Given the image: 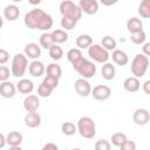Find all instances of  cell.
Segmentation results:
<instances>
[{
  "instance_id": "e575fe53",
  "label": "cell",
  "mask_w": 150,
  "mask_h": 150,
  "mask_svg": "<svg viewBox=\"0 0 150 150\" xmlns=\"http://www.w3.org/2000/svg\"><path fill=\"white\" fill-rule=\"evenodd\" d=\"M81 57H82V53H81L80 48H71L67 53V59L70 63H74L75 61H77Z\"/></svg>"
},
{
  "instance_id": "9a60e30c",
  "label": "cell",
  "mask_w": 150,
  "mask_h": 150,
  "mask_svg": "<svg viewBox=\"0 0 150 150\" xmlns=\"http://www.w3.org/2000/svg\"><path fill=\"white\" fill-rule=\"evenodd\" d=\"M28 71L32 76L34 77H40L45 71H46V67L45 64L39 61V60H34L28 64Z\"/></svg>"
},
{
  "instance_id": "60d3db41",
  "label": "cell",
  "mask_w": 150,
  "mask_h": 150,
  "mask_svg": "<svg viewBox=\"0 0 150 150\" xmlns=\"http://www.w3.org/2000/svg\"><path fill=\"white\" fill-rule=\"evenodd\" d=\"M9 60V54L6 49L0 48V64H5Z\"/></svg>"
},
{
  "instance_id": "8992f818",
  "label": "cell",
  "mask_w": 150,
  "mask_h": 150,
  "mask_svg": "<svg viewBox=\"0 0 150 150\" xmlns=\"http://www.w3.org/2000/svg\"><path fill=\"white\" fill-rule=\"evenodd\" d=\"M60 13L62 14V16H69L75 19L76 21H79L82 16L81 8L70 0H63L60 4Z\"/></svg>"
},
{
  "instance_id": "5bb4252c",
  "label": "cell",
  "mask_w": 150,
  "mask_h": 150,
  "mask_svg": "<svg viewBox=\"0 0 150 150\" xmlns=\"http://www.w3.org/2000/svg\"><path fill=\"white\" fill-rule=\"evenodd\" d=\"M40 107V100L36 95H28L23 100V108L27 112L29 111H36Z\"/></svg>"
},
{
  "instance_id": "681fc988",
  "label": "cell",
  "mask_w": 150,
  "mask_h": 150,
  "mask_svg": "<svg viewBox=\"0 0 150 150\" xmlns=\"http://www.w3.org/2000/svg\"><path fill=\"white\" fill-rule=\"evenodd\" d=\"M12 1H14V2H20V1H22V0H12Z\"/></svg>"
},
{
  "instance_id": "d4e9b609",
  "label": "cell",
  "mask_w": 150,
  "mask_h": 150,
  "mask_svg": "<svg viewBox=\"0 0 150 150\" xmlns=\"http://www.w3.org/2000/svg\"><path fill=\"white\" fill-rule=\"evenodd\" d=\"M50 34H52L54 43L59 45V43H63V42H66L68 40V34L63 29H54Z\"/></svg>"
},
{
  "instance_id": "b9f144b4",
  "label": "cell",
  "mask_w": 150,
  "mask_h": 150,
  "mask_svg": "<svg viewBox=\"0 0 150 150\" xmlns=\"http://www.w3.org/2000/svg\"><path fill=\"white\" fill-rule=\"evenodd\" d=\"M42 149H43V150H57L59 146H57L55 143H47V144L43 145Z\"/></svg>"
},
{
  "instance_id": "3957f363",
  "label": "cell",
  "mask_w": 150,
  "mask_h": 150,
  "mask_svg": "<svg viewBox=\"0 0 150 150\" xmlns=\"http://www.w3.org/2000/svg\"><path fill=\"white\" fill-rule=\"evenodd\" d=\"M73 64V68L83 77V79H90L96 74V66L94 62H91L88 59L81 57L77 61H75Z\"/></svg>"
},
{
  "instance_id": "c3c4849f",
  "label": "cell",
  "mask_w": 150,
  "mask_h": 150,
  "mask_svg": "<svg viewBox=\"0 0 150 150\" xmlns=\"http://www.w3.org/2000/svg\"><path fill=\"white\" fill-rule=\"evenodd\" d=\"M2 26H4V19H2V16L0 15V29H1Z\"/></svg>"
},
{
  "instance_id": "5b68a950",
  "label": "cell",
  "mask_w": 150,
  "mask_h": 150,
  "mask_svg": "<svg viewBox=\"0 0 150 150\" xmlns=\"http://www.w3.org/2000/svg\"><path fill=\"white\" fill-rule=\"evenodd\" d=\"M27 66H28V57L22 53H18L13 56L11 74L18 79L22 77L27 70Z\"/></svg>"
},
{
  "instance_id": "4316f807",
  "label": "cell",
  "mask_w": 150,
  "mask_h": 150,
  "mask_svg": "<svg viewBox=\"0 0 150 150\" xmlns=\"http://www.w3.org/2000/svg\"><path fill=\"white\" fill-rule=\"evenodd\" d=\"M138 14L143 19L150 18V0H142L138 6Z\"/></svg>"
},
{
  "instance_id": "d6a6232c",
  "label": "cell",
  "mask_w": 150,
  "mask_h": 150,
  "mask_svg": "<svg viewBox=\"0 0 150 150\" xmlns=\"http://www.w3.org/2000/svg\"><path fill=\"white\" fill-rule=\"evenodd\" d=\"M61 131L66 136H71L77 131V129H76V125L73 122H63L62 125H61Z\"/></svg>"
},
{
  "instance_id": "7dc6e473",
  "label": "cell",
  "mask_w": 150,
  "mask_h": 150,
  "mask_svg": "<svg viewBox=\"0 0 150 150\" xmlns=\"http://www.w3.org/2000/svg\"><path fill=\"white\" fill-rule=\"evenodd\" d=\"M41 1H42V0H28V2H29L30 5H33V6H36V5H39Z\"/></svg>"
},
{
  "instance_id": "44dd1931",
  "label": "cell",
  "mask_w": 150,
  "mask_h": 150,
  "mask_svg": "<svg viewBox=\"0 0 150 150\" xmlns=\"http://www.w3.org/2000/svg\"><path fill=\"white\" fill-rule=\"evenodd\" d=\"M101 74H102V77L107 81H110L115 77L116 75V69H115V66L112 63H109V62H104L102 68H101Z\"/></svg>"
},
{
  "instance_id": "7c38bea8",
  "label": "cell",
  "mask_w": 150,
  "mask_h": 150,
  "mask_svg": "<svg viewBox=\"0 0 150 150\" xmlns=\"http://www.w3.org/2000/svg\"><path fill=\"white\" fill-rule=\"evenodd\" d=\"M16 93V86L11 81H4L0 83V95L5 98H11Z\"/></svg>"
},
{
  "instance_id": "bcb514c9",
  "label": "cell",
  "mask_w": 150,
  "mask_h": 150,
  "mask_svg": "<svg viewBox=\"0 0 150 150\" xmlns=\"http://www.w3.org/2000/svg\"><path fill=\"white\" fill-rule=\"evenodd\" d=\"M6 145V136L0 132V149Z\"/></svg>"
},
{
  "instance_id": "6da1fadb",
  "label": "cell",
  "mask_w": 150,
  "mask_h": 150,
  "mask_svg": "<svg viewBox=\"0 0 150 150\" xmlns=\"http://www.w3.org/2000/svg\"><path fill=\"white\" fill-rule=\"evenodd\" d=\"M25 25L30 29L49 30L53 27V18L40 8H34L29 11L23 19Z\"/></svg>"
},
{
  "instance_id": "7bdbcfd3",
  "label": "cell",
  "mask_w": 150,
  "mask_h": 150,
  "mask_svg": "<svg viewBox=\"0 0 150 150\" xmlns=\"http://www.w3.org/2000/svg\"><path fill=\"white\" fill-rule=\"evenodd\" d=\"M143 54L149 56L150 55V42H144L143 43Z\"/></svg>"
},
{
  "instance_id": "ac0fdd59",
  "label": "cell",
  "mask_w": 150,
  "mask_h": 150,
  "mask_svg": "<svg viewBox=\"0 0 150 150\" xmlns=\"http://www.w3.org/2000/svg\"><path fill=\"white\" fill-rule=\"evenodd\" d=\"M20 15V9L16 5H7L4 9V16L8 21H15Z\"/></svg>"
},
{
  "instance_id": "52a82bcc",
  "label": "cell",
  "mask_w": 150,
  "mask_h": 150,
  "mask_svg": "<svg viewBox=\"0 0 150 150\" xmlns=\"http://www.w3.org/2000/svg\"><path fill=\"white\" fill-rule=\"evenodd\" d=\"M88 55L91 60L98 63H104L110 57L105 48H103L101 45H93V43L88 47Z\"/></svg>"
},
{
  "instance_id": "277c9868",
  "label": "cell",
  "mask_w": 150,
  "mask_h": 150,
  "mask_svg": "<svg viewBox=\"0 0 150 150\" xmlns=\"http://www.w3.org/2000/svg\"><path fill=\"white\" fill-rule=\"evenodd\" d=\"M149 67V57L143 53L136 54L131 61V73L135 77H143Z\"/></svg>"
},
{
  "instance_id": "f546056e",
  "label": "cell",
  "mask_w": 150,
  "mask_h": 150,
  "mask_svg": "<svg viewBox=\"0 0 150 150\" xmlns=\"http://www.w3.org/2000/svg\"><path fill=\"white\" fill-rule=\"evenodd\" d=\"M54 43L53 41V38H52V34L48 33V32H45L41 34L40 36V47L41 48H45V49H49V47Z\"/></svg>"
},
{
  "instance_id": "d6986e66",
  "label": "cell",
  "mask_w": 150,
  "mask_h": 150,
  "mask_svg": "<svg viewBox=\"0 0 150 150\" xmlns=\"http://www.w3.org/2000/svg\"><path fill=\"white\" fill-rule=\"evenodd\" d=\"M16 90L21 94H30L34 90V83L28 79H21L16 83Z\"/></svg>"
},
{
  "instance_id": "ffe728a7",
  "label": "cell",
  "mask_w": 150,
  "mask_h": 150,
  "mask_svg": "<svg viewBox=\"0 0 150 150\" xmlns=\"http://www.w3.org/2000/svg\"><path fill=\"white\" fill-rule=\"evenodd\" d=\"M111 57H112V61L117 66H125L128 63V61H129V57H128L127 53L121 50V49H116V48L112 50Z\"/></svg>"
},
{
  "instance_id": "603a6c76",
  "label": "cell",
  "mask_w": 150,
  "mask_h": 150,
  "mask_svg": "<svg viewBox=\"0 0 150 150\" xmlns=\"http://www.w3.org/2000/svg\"><path fill=\"white\" fill-rule=\"evenodd\" d=\"M127 28L129 30V33H136L143 29V22L141 21V19L132 16L127 21Z\"/></svg>"
},
{
  "instance_id": "ee69618b",
  "label": "cell",
  "mask_w": 150,
  "mask_h": 150,
  "mask_svg": "<svg viewBox=\"0 0 150 150\" xmlns=\"http://www.w3.org/2000/svg\"><path fill=\"white\" fill-rule=\"evenodd\" d=\"M118 0H100V2L103 5V6H112L117 2Z\"/></svg>"
},
{
  "instance_id": "f1b7e54d",
  "label": "cell",
  "mask_w": 150,
  "mask_h": 150,
  "mask_svg": "<svg viewBox=\"0 0 150 150\" xmlns=\"http://www.w3.org/2000/svg\"><path fill=\"white\" fill-rule=\"evenodd\" d=\"M130 40L135 45H143L146 40V34L143 29L136 33H130Z\"/></svg>"
},
{
  "instance_id": "2e32d148",
  "label": "cell",
  "mask_w": 150,
  "mask_h": 150,
  "mask_svg": "<svg viewBox=\"0 0 150 150\" xmlns=\"http://www.w3.org/2000/svg\"><path fill=\"white\" fill-rule=\"evenodd\" d=\"M123 88L129 91V93H136L141 88V82L138 80V77H135V76H130L128 79L124 80L123 82Z\"/></svg>"
},
{
  "instance_id": "1f68e13d",
  "label": "cell",
  "mask_w": 150,
  "mask_h": 150,
  "mask_svg": "<svg viewBox=\"0 0 150 150\" xmlns=\"http://www.w3.org/2000/svg\"><path fill=\"white\" fill-rule=\"evenodd\" d=\"M53 90L54 89L49 84H47L45 81H42L41 84L38 88V95L41 96V97H48V96H50V94H52Z\"/></svg>"
},
{
  "instance_id": "7a4b0ae2",
  "label": "cell",
  "mask_w": 150,
  "mask_h": 150,
  "mask_svg": "<svg viewBox=\"0 0 150 150\" xmlns=\"http://www.w3.org/2000/svg\"><path fill=\"white\" fill-rule=\"evenodd\" d=\"M76 129L79 131V134L87 139L94 138V136L96 135V124L94 122V120L89 116H82L80 117V120L77 121L76 124Z\"/></svg>"
},
{
  "instance_id": "74e56055",
  "label": "cell",
  "mask_w": 150,
  "mask_h": 150,
  "mask_svg": "<svg viewBox=\"0 0 150 150\" xmlns=\"http://www.w3.org/2000/svg\"><path fill=\"white\" fill-rule=\"evenodd\" d=\"M9 75H11L9 69L6 66H0V82L7 81L9 79Z\"/></svg>"
},
{
  "instance_id": "e0dca14e",
  "label": "cell",
  "mask_w": 150,
  "mask_h": 150,
  "mask_svg": "<svg viewBox=\"0 0 150 150\" xmlns=\"http://www.w3.org/2000/svg\"><path fill=\"white\" fill-rule=\"evenodd\" d=\"M25 124L28 128H36L41 124V116L36 111H29L25 116Z\"/></svg>"
},
{
  "instance_id": "484cf974",
  "label": "cell",
  "mask_w": 150,
  "mask_h": 150,
  "mask_svg": "<svg viewBox=\"0 0 150 150\" xmlns=\"http://www.w3.org/2000/svg\"><path fill=\"white\" fill-rule=\"evenodd\" d=\"M46 73H47L48 76H52V77H55V79H60L62 76V69L56 63L48 64L47 66V69H46Z\"/></svg>"
},
{
  "instance_id": "4dcf8cb0",
  "label": "cell",
  "mask_w": 150,
  "mask_h": 150,
  "mask_svg": "<svg viewBox=\"0 0 150 150\" xmlns=\"http://www.w3.org/2000/svg\"><path fill=\"white\" fill-rule=\"evenodd\" d=\"M101 46L107 50H114L116 48V40L110 35H105L101 40Z\"/></svg>"
},
{
  "instance_id": "d590c367",
  "label": "cell",
  "mask_w": 150,
  "mask_h": 150,
  "mask_svg": "<svg viewBox=\"0 0 150 150\" xmlns=\"http://www.w3.org/2000/svg\"><path fill=\"white\" fill-rule=\"evenodd\" d=\"M125 139H128V138H127L125 134H123V132H115V134L111 135V138H110L111 143H112L115 146H118V148L121 146V144H122Z\"/></svg>"
},
{
  "instance_id": "7402d4cb",
  "label": "cell",
  "mask_w": 150,
  "mask_h": 150,
  "mask_svg": "<svg viewBox=\"0 0 150 150\" xmlns=\"http://www.w3.org/2000/svg\"><path fill=\"white\" fill-rule=\"evenodd\" d=\"M22 135L18 131H11L7 134L6 136V144H8L9 146H19L22 143Z\"/></svg>"
},
{
  "instance_id": "cb8c5ba5",
  "label": "cell",
  "mask_w": 150,
  "mask_h": 150,
  "mask_svg": "<svg viewBox=\"0 0 150 150\" xmlns=\"http://www.w3.org/2000/svg\"><path fill=\"white\" fill-rule=\"evenodd\" d=\"M76 46L77 48L80 49H84V48H88L91 43H93V38L88 34H81L76 38Z\"/></svg>"
},
{
  "instance_id": "30bf717a",
  "label": "cell",
  "mask_w": 150,
  "mask_h": 150,
  "mask_svg": "<svg viewBox=\"0 0 150 150\" xmlns=\"http://www.w3.org/2000/svg\"><path fill=\"white\" fill-rule=\"evenodd\" d=\"M132 121L137 125H145L150 121V112L144 108H138L132 114Z\"/></svg>"
},
{
  "instance_id": "9c48e42d",
  "label": "cell",
  "mask_w": 150,
  "mask_h": 150,
  "mask_svg": "<svg viewBox=\"0 0 150 150\" xmlns=\"http://www.w3.org/2000/svg\"><path fill=\"white\" fill-rule=\"evenodd\" d=\"M74 87H75L76 93H77L80 96H82V97H87V96H89L90 93H91V86H90V83L87 81V79H83V77L77 79V80L75 81V83H74Z\"/></svg>"
},
{
  "instance_id": "ab89813d",
  "label": "cell",
  "mask_w": 150,
  "mask_h": 150,
  "mask_svg": "<svg viewBox=\"0 0 150 150\" xmlns=\"http://www.w3.org/2000/svg\"><path fill=\"white\" fill-rule=\"evenodd\" d=\"M43 81H45L47 84H49L53 89H55V88L59 86V79H55V77H52V76H48V75L43 79Z\"/></svg>"
},
{
  "instance_id": "8d00e7d4",
  "label": "cell",
  "mask_w": 150,
  "mask_h": 150,
  "mask_svg": "<svg viewBox=\"0 0 150 150\" xmlns=\"http://www.w3.org/2000/svg\"><path fill=\"white\" fill-rule=\"evenodd\" d=\"M111 145L107 139H100L95 143V149L96 150H110Z\"/></svg>"
},
{
  "instance_id": "836d02e7",
  "label": "cell",
  "mask_w": 150,
  "mask_h": 150,
  "mask_svg": "<svg viewBox=\"0 0 150 150\" xmlns=\"http://www.w3.org/2000/svg\"><path fill=\"white\" fill-rule=\"evenodd\" d=\"M76 23H77V21L73 18H69V16H62V19H61V26L64 30L73 29L76 26Z\"/></svg>"
},
{
  "instance_id": "f6af8a7d",
  "label": "cell",
  "mask_w": 150,
  "mask_h": 150,
  "mask_svg": "<svg viewBox=\"0 0 150 150\" xmlns=\"http://www.w3.org/2000/svg\"><path fill=\"white\" fill-rule=\"evenodd\" d=\"M149 87H150V81L148 80V81H145V82L143 83V90H144V93H145L146 95H150V89H149Z\"/></svg>"
},
{
  "instance_id": "83f0119b",
  "label": "cell",
  "mask_w": 150,
  "mask_h": 150,
  "mask_svg": "<svg viewBox=\"0 0 150 150\" xmlns=\"http://www.w3.org/2000/svg\"><path fill=\"white\" fill-rule=\"evenodd\" d=\"M48 50H49V56H50L53 60H55V61L62 59V56H63V50H62V48H61L57 43H53V45L49 47Z\"/></svg>"
},
{
  "instance_id": "4fadbf2b",
  "label": "cell",
  "mask_w": 150,
  "mask_h": 150,
  "mask_svg": "<svg viewBox=\"0 0 150 150\" xmlns=\"http://www.w3.org/2000/svg\"><path fill=\"white\" fill-rule=\"evenodd\" d=\"M23 54L29 57V59H33V60H38L41 55V47L38 45V43H34V42H30V43H27L25 46V49H23Z\"/></svg>"
},
{
  "instance_id": "f35d334b",
  "label": "cell",
  "mask_w": 150,
  "mask_h": 150,
  "mask_svg": "<svg viewBox=\"0 0 150 150\" xmlns=\"http://www.w3.org/2000/svg\"><path fill=\"white\" fill-rule=\"evenodd\" d=\"M121 150H135L136 149V143L132 141H128L125 139L122 144H121Z\"/></svg>"
},
{
  "instance_id": "ba28073f",
  "label": "cell",
  "mask_w": 150,
  "mask_h": 150,
  "mask_svg": "<svg viewBox=\"0 0 150 150\" xmlns=\"http://www.w3.org/2000/svg\"><path fill=\"white\" fill-rule=\"evenodd\" d=\"M90 95L97 101H105L111 96V89L105 84H98L91 88Z\"/></svg>"
},
{
  "instance_id": "8fae6325",
  "label": "cell",
  "mask_w": 150,
  "mask_h": 150,
  "mask_svg": "<svg viewBox=\"0 0 150 150\" xmlns=\"http://www.w3.org/2000/svg\"><path fill=\"white\" fill-rule=\"evenodd\" d=\"M79 7L83 13L88 15H94L98 11V2L96 0H80Z\"/></svg>"
}]
</instances>
